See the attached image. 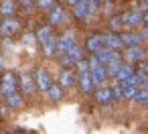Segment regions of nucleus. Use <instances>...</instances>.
Instances as JSON below:
<instances>
[{
  "instance_id": "obj_18",
  "label": "nucleus",
  "mask_w": 148,
  "mask_h": 134,
  "mask_svg": "<svg viewBox=\"0 0 148 134\" xmlns=\"http://www.w3.org/2000/svg\"><path fill=\"white\" fill-rule=\"evenodd\" d=\"M79 85H81V89H83L85 93H89V91L95 87V83H93V79H91V73H81V75H79Z\"/></svg>"
},
{
  "instance_id": "obj_32",
  "label": "nucleus",
  "mask_w": 148,
  "mask_h": 134,
  "mask_svg": "<svg viewBox=\"0 0 148 134\" xmlns=\"http://www.w3.org/2000/svg\"><path fill=\"white\" fill-rule=\"evenodd\" d=\"M59 61H61V65H63V67H71V65H75V63L71 61V57H69L67 53H63V55H59Z\"/></svg>"
},
{
  "instance_id": "obj_26",
  "label": "nucleus",
  "mask_w": 148,
  "mask_h": 134,
  "mask_svg": "<svg viewBox=\"0 0 148 134\" xmlns=\"http://www.w3.org/2000/svg\"><path fill=\"white\" fill-rule=\"evenodd\" d=\"M136 102L138 104H148V85H142L136 93Z\"/></svg>"
},
{
  "instance_id": "obj_22",
  "label": "nucleus",
  "mask_w": 148,
  "mask_h": 134,
  "mask_svg": "<svg viewBox=\"0 0 148 134\" xmlns=\"http://www.w3.org/2000/svg\"><path fill=\"white\" fill-rule=\"evenodd\" d=\"M6 104H8L10 108H23V98H21V93H16V91L8 93V96H6Z\"/></svg>"
},
{
  "instance_id": "obj_31",
  "label": "nucleus",
  "mask_w": 148,
  "mask_h": 134,
  "mask_svg": "<svg viewBox=\"0 0 148 134\" xmlns=\"http://www.w3.org/2000/svg\"><path fill=\"white\" fill-rule=\"evenodd\" d=\"M110 25H112V29H114V31H118V29H122V27H124V19H122V16H114V19L110 21Z\"/></svg>"
},
{
  "instance_id": "obj_10",
  "label": "nucleus",
  "mask_w": 148,
  "mask_h": 134,
  "mask_svg": "<svg viewBox=\"0 0 148 134\" xmlns=\"http://www.w3.org/2000/svg\"><path fill=\"white\" fill-rule=\"evenodd\" d=\"M37 85H39L41 91H49V89H51L53 81H51V75H49L45 69H39V73H37Z\"/></svg>"
},
{
  "instance_id": "obj_21",
  "label": "nucleus",
  "mask_w": 148,
  "mask_h": 134,
  "mask_svg": "<svg viewBox=\"0 0 148 134\" xmlns=\"http://www.w3.org/2000/svg\"><path fill=\"white\" fill-rule=\"evenodd\" d=\"M132 75H134V69L130 67V63H124V65H122V69H120V73L116 75V79H118L120 83H124V81H126V79H130Z\"/></svg>"
},
{
  "instance_id": "obj_8",
  "label": "nucleus",
  "mask_w": 148,
  "mask_h": 134,
  "mask_svg": "<svg viewBox=\"0 0 148 134\" xmlns=\"http://www.w3.org/2000/svg\"><path fill=\"white\" fill-rule=\"evenodd\" d=\"M73 45H75V37H73V33H65V35L59 39V49H57V55L67 53Z\"/></svg>"
},
{
  "instance_id": "obj_4",
  "label": "nucleus",
  "mask_w": 148,
  "mask_h": 134,
  "mask_svg": "<svg viewBox=\"0 0 148 134\" xmlns=\"http://www.w3.org/2000/svg\"><path fill=\"white\" fill-rule=\"evenodd\" d=\"M95 57H97L103 65H110V63H114V61H122V59H120V51H114V49H108V47L101 49Z\"/></svg>"
},
{
  "instance_id": "obj_37",
  "label": "nucleus",
  "mask_w": 148,
  "mask_h": 134,
  "mask_svg": "<svg viewBox=\"0 0 148 134\" xmlns=\"http://www.w3.org/2000/svg\"><path fill=\"white\" fill-rule=\"evenodd\" d=\"M144 23H148V8L144 10Z\"/></svg>"
},
{
  "instance_id": "obj_15",
  "label": "nucleus",
  "mask_w": 148,
  "mask_h": 134,
  "mask_svg": "<svg viewBox=\"0 0 148 134\" xmlns=\"http://www.w3.org/2000/svg\"><path fill=\"white\" fill-rule=\"evenodd\" d=\"M14 10H16V2H14V0H2V4H0V14H2V16L10 19L14 14Z\"/></svg>"
},
{
  "instance_id": "obj_7",
  "label": "nucleus",
  "mask_w": 148,
  "mask_h": 134,
  "mask_svg": "<svg viewBox=\"0 0 148 134\" xmlns=\"http://www.w3.org/2000/svg\"><path fill=\"white\" fill-rule=\"evenodd\" d=\"M85 47H87V51H89L91 55H97L101 49H106V45H103V37H101V35H93V37H89L87 43H85Z\"/></svg>"
},
{
  "instance_id": "obj_9",
  "label": "nucleus",
  "mask_w": 148,
  "mask_h": 134,
  "mask_svg": "<svg viewBox=\"0 0 148 134\" xmlns=\"http://www.w3.org/2000/svg\"><path fill=\"white\" fill-rule=\"evenodd\" d=\"M126 61L128 63H142L144 61V51L140 47H128L126 49Z\"/></svg>"
},
{
  "instance_id": "obj_33",
  "label": "nucleus",
  "mask_w": 148,
  "mask_h": 134,
  "mask_svg": "<svg viewBox=\"0 0 148 134\" xmlns=\"http://www.w3.org/2000/svg\"><path fill=\"white\" fill-rule=\"evenodd\" d=\"M35 39H37V37H33V35H25V37H23V43H25L27 47H33V45H35Z\"/></svg>"
},
{
  "instance_id": "obj_23",
  "label": "nucleus",
  "mask_w": 148,
  "mask_h": 134,
  "mask_svg": "<svg viewBox=\"0 0 148 134\" xmlns=\"http://www.w3.org/2000/svg\"><path fill=\"white\" fill-rule=\"evenodd\" d=\"M47 96H49V98H51L53 102H59V100L63 98V87H61V85H55V83H53V85H51V89L47 91Z\"/></svg>"
},
{
  "instance_id": "obj_19",
  "label": "nucleus",
  "mask_w": 148,
  "mask_h": 134,
  "mask_svg": "<svg viewBox=\"0 0 148 134\" xmlns=\"http://www.w3.org/2000/svg\"><path fill=\"white\" fill-rule=\"evenodd\" d=\"M73 83H75V73H73V71H69V69H67V71H63V73H61V77H59V85L65 89V87H71Z\"/></svg>"
},
{
  "instance_id": "obj_1",
  "label": "nucleus",
  "mask_w": 148,
  "mask_h": 134,
  "mask_svg": "<svg viewBox=\"0 0 148 134\" xmlns=\"http://www.w3.org/2000/svg\"><path fill=\"white\" fill-rule=\"evenodd\" d=\"M97 4L99 2H95V0H79V2L73 4V16L79 19V21L91 19L97 12Z\"/></svg>"
},
{
  "instance_id": "obj_24",
  "label": "nucleus",
  "mask_w": 148,
  "mask_h": 134,
  "mask_svg": "<svg viewBox=\"0 0 148 134\" xmlns=\"http://www.w3.org/2000/svg\"><path fill=\"white\" fill-rule=\"evenodd\" d=\"M67 55L71 57V61H73L75 65H77V63H79V61L83 59V53H81V49H79L77 45H73V47H71V49L67 51Z\"/></svg>"
},
{
  "instance_id": "obj_2",
  "label": "nucleus",
  "mask_w": 148,
  "mask_h": 134,
  "mask_svg": "<svg viewBox=\"0 0 148 134\" xmlns=\"http://www.w3.org/2000/svg\"><path fill=\"white\" fill-rule=\"evenodd\" d=\"M122 19H124V25H128V27H138V25L144 23V12H142V10H128V12L122 14Z\"/></svg>"
},
{
  "instance_id": "obj_27",
  "label": "nucleus",
  "mask_w": 148,
  "mask_h": 134,
  "mask_svg": "<svg viewBox=\"0 0 148 134\" xmlns=\"http://www.w3.org/2000/svg\"><path fill=\"white\" fill-rule=\"evenodd\" d=\"M122 65H124L122 61H114V63H110V65H108V69H106V71H108V75H112V77H116V75L120 73V69H122Z\"/></svg>"
},
{
  "instance_id": "obj_20",
  "label": "nucleus",
  "mask_w": 148,
  "mask_h": 134,
  "mask_svg": "<svg viewBox=\"0 0 148 134\" xmlns=\"http://www.w3.org/2000/svg\"><path fill=\"white\" fill-rule=\"evenodd\" d=\"M35 37H37V41L43 45V43H47L49 39H53V29H51V27H41Z\"/></svg>"
},
{
  "instance_id": "obj_38",
  "label": "nucleus",
  "mask_w": 148,
  "mask_h": 134,
  "mask_svg": "<svg viewBox=\"0 0 148 134\" xmlns=\"http://www.w3.org/2000/svg\"><path fill=\"white\" fill-rule=\"evenodd\" d=\"M65 2H69V4H71V6H73V4H75V2H79V0H65Z\"/></svg>"
},
{
  "instance_id": "obj_35",
  "label": "nucleus",
  "mask_w": 148,
  "mask_h": 134,
  "mask_svg": "<svg viewBox=\"0 0 148 134\" xmlns=\"http://www.w3.org/2000/svg\"><path fill=\"white\" fill-rule=\"evenodd\" d=\"M140 37H142V39H148V29H144V31H142V35H140Z\"/></svg>"
},
{
  "instance_id": "obj_11",
  "label": "nucleus",
  "mask_w": 148,
  "mask_h": 134,
  "mask_svg": "<svg viewBox=\"0 0 148 134\" xmlns=\"http://www.w3.org/2000/svg\"><path fill=\"white\" fill-rule=\"evenodd\" d=\"M112 100H114V91H112V87H99V89L95 91V102H97V104L106 106V104H110Z\"/></svg>"
},
{
  "instance_id": "obj_14",
  "label": "nucleus",
  "mask_w": 148,
  "mask_h": 134,
  "mask_svg": "<svg viewBox=\"0 0 148 134\" xmlns=\"http://www.w3.org/2000/svg\"><path fill=\"white\" fill-rule=\"evenodd\" d=\"M35 81H37V79H33L29 73H23V77H21V87H23V91H25L27 96H31V93L35 91Z\"/></svg>"
},
{
  "instance_id": "obj_3",
  "label": "nucleus",
  "mask_w": 148,
  "mask_h": 134,
  "mask_svg": "<svg viewBox=\"0 0 148 134\" xmlns=\"http://www.w3.org/2000/svg\"><path fill=\"white\" fill-rule=\"evenodd\" d=\"M16 83H18V79H16V75L14 73H10V71H6L4 75H2V91H4V96H8V93H12V91H16Z\"/></svg>"
},
{
  "instance_id": "obj_42",
  "label": "nucleus",
  "mask_w": 148,
  "mask_h": 134,
  "mask_svg": "<svg viewBox=\"0 0 148 134\" xmlns=\"http://www.w3.org/2000/svg\"><path fill=\"white\" fill-rule=\"evenodd\" d=\"M0 73H2V69H0Z\"/></svg>"
},
{
  "instance_id": "obj_5",
  "label": "nucleus",
  "mask_w": 148,
  "mask_h": 134,
  "mask_svg": "<svg viewBox=\"0 0 148 134\" xmlns=\"http://www.w3.org/2000/svg\"><path fill=\"white\" fill-rule=\"evenodd\" d=\"M18 29H21V25L14 19H4L2 23H0V33H2L4 37H12L14 33H18Z\"/></svg>"
},
{
  "instance_id": "obj_16",
  "label": "nucleus",
  "mask_w": 148,
  "mask_h": 134,
  "mask_svg": "<svg viewBox=\"0 0 148 134\" xmlns=\"http://www.w3.org/2000/svg\"><path fill=\"white\" fill-rule=\"evenodd\" d=\"M122 41H124V47H140L142 37L140 35H134V33H124L122 35Z\"/></svg>"
},
{
  "instance_id": "obj_36",
  "label": "nucleus",
  "mask_w": 148,
  "mask_h": 134,
  "mask_svg": "<svg viewBox=\"0 0 148 134\" xmlns=\"http://www.w3.org/2000/svg\"><path fill=\"white\" fill-rule=\"evenodd\" d=\"M140 2H142V6H144V10L148 8V0H140Z\"/></svg>"
},
{
  "instance_id": "obj_34",
  "label": "nucleus",
  "mask_w": 148,
  "mask_h": 134,
  "mask_svg": "<svg viewBox=\"0 0 148 134\" xmlns=\"http://www.w3.org/2000/svg\"><path fill=\"white\" fill-rule=\"evenodd\" d=\"M18 2H21V4H23L25 8H31V6H33V4L37 2V0H18Z\"/></svg>"
},
{
  "instance_id": "obj_12",
  "label": "nucleus",
  "mask_w": 148,
  "mask_h": 134,
  "mask_svg": "<svg viewBox=\"0 0 148 134\" xmlns=\"http://www.w3.org/2000/svg\"><path fill=\"white\" fill-rule=\"evenodd\" d=\"M49 23H51V27L65 23V10H63V6H53V8H51V12H49Z\"/></svg>"
},
{
  "instance_id": "obj_13",
  "label": "nucleus",
  "mask_w": 148,
  "mask_h": 134,
  "mask_svg": "<svg viewBox=\"0 0 148 134\" xmlns=\"http://www.w3.org/2000/svg\"><path fill=\"white\" fill-rule=\"evenodd\" d=\"M91 79H93V83L95 85H101L103 81H106V77H108V71H106V65H97V67H91Z\"/></svg>"
},
{
  "instance_id": "obj_43",
  "label": "nucleus",
  "mask_w": 148,
  "mask_h": 134,
  "mask_svg": "<svg viewBox=\"0 0 148 134\" xmlns=\"http://www.w3.org/2000/svg\"><path fill=\"white\" fill-rule=\"evenodd\" d=\"M0 35H2V33H0Z\"/></svg>"
},
{
  "instance_id": "obj_25",
  "label": "nucleus",
  "mask_w": 148,
  "mask_h": 134,
  "mask_svg": "<svg viewBox=\"0 0 148 134\" xmlns=\"http://www.w3.org/2000/svg\"><path fill=\"white\" fill-rule=\"evenodd\" d=\"M138 89L140 87H136V85H124V100H136Z\"/></svg>"
},
{
  "instance_id": "obj_6",
  "label": "nucleus",
  "mask_w": 148,
  "mask_h": 134,
  "mask_svg": "<svg viewBox=\"0 0 148 134\" xmlns=\"http://www.w3.org/2000/svg\"><path fill=\"white\" fill-rule=\"evenodd\" d=\"M103 45H106L108 49H114V51H122V49H124L122 37H120V35H114V33L103 35Z\"/></svg>"
},
{
  "instance_id": "obj_28",
  "label": "nucleus",
  "mask_w": 148,
  "mask_h": 134,
  "mask_svg": "<svg viewBox=\"0 0 148 134\" xmlns=\"http://www.w3.org/2000/svg\"><path fill=\"white\" fill-rule=\"evenodd\" d=\"M77 69H79V75H81V73H89V71H91L89 59H81V61L77 63Z\"/></svg>"
},
{
  "instance_id": "obj_40",
  "label": "nucleus",
  "mask_w": 148,
  "mask_h": 134,
  "mask_svg": "<svg viewBox=\"0 0 148 134\" xmlns=\"http://www.w3.org/2000/svg\"><path fill=\"white\" fill-rule=\"evenodd\" d=\"M2 93H4V91H2V85H0V96H2Z\"/></svg>"
},
{
  "instance_id": "obj_39",
  "label": "nucleus",
  "mask_w": 148,
  "mask_h": 134,
  "mask_svg": "<svg viewBox=\"0 0 148 134\" xmlns=\"http://www.w3.org/2000/svg\"><path fill=\"white\" fill-rule=\"evenodd\" d=\"M95 2H112V0H95Z\"/></svg>"
},
{
  "instance_id": "obj_30",
  "label": "nucleus",
  "mask_w": 148,
  "mask_h": 134,
  "mask_svg": "<svg viewBox=\"0 0 148 134\" xmlns=\"http://www.w3.org/2000/svg\"><path fill=\"white\" fill-rule=\"evenodd\" d=\"M37 6L43 10H51L55 6V0H37Z\"/></svg>"
},
{
  "instance_id": "obj_41",
  "label": "nucleus",
  "mask_w": 148,
  "mask_h": 134,
  "mask_svg": "<svg viewBox=\"0 0 148 134\" xmlns=\"http://www.w3.org/2000/svg\"><path fill=\"white\" fill-rule=\"evenodd\" d=\"M14 134H23V132H14Z\"/></svg>"
},
{
  "instance_id": "obj_17",
  "label": "nucleus",
  "mask_w": 148,
  "mask_h": 134,
  "mask_svg": "<svg viewBox=\"0 0 148 134\" xmlns=\"http://www.w3.org/2000/svg\"><path fill=\"white\" fill-rule=\"evenodd\" d=\"M57 49H59V41L53 37V39H49L47 43H43V53L47 55V57H53V55H57Z\"/></svg>"
},
{
  "instance_id": "obj_29",
  "label": "nucleus",
  "mask_w": 148,
  "mask_h": 134,
  "mask_svg": "<svg viewBox=\"0 0 148 134\" xmlns=\"http://www.w3.org/2000/svg\"><path fill=\"white\" fill-rule=\"evenodd\" d=\"M112 91H114V100H124V85L120 81H118V85L112 87Z\"/></svg>"
}]
</instances>
